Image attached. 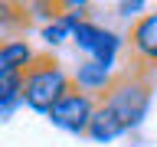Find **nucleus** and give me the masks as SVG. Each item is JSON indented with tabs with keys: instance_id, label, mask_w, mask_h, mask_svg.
<instances>
[{
	"instance_id": "nucleus-2",
	"label": "nucleus",
	"mask_w": 157,
	"mask_h": 147,
	"mask_svg": "<svg viewBox=\"0 0 157 147\" xmlns=\"http://www.w3.org/2000/svg\"><path fill=\"white\" fill-rule=\"evenodd\" d=\"M72 92V75L52 52H39L36 62L23 72V108L46 118L59 98Z\"/></svg>"
},
{
	"instance_id": "nucleus-7",
	"label": "nucleus",
	"mask_w": 157,
	"mask_h": 147,
	"mask_svg": "<svg viewBox=\"0 0 157 147\" xmlns=\"http://www.w3.org/2000/svg\"><path fill=\"white\" fill-rule=\"evenodd\" d=\"M101 23H95V20L88 17V20H82V23H75V26H72V36H69V43H72V46L78 49V52H82V56H92V52H95V46H98V39H101Z\"/></svg>"
},
{
	"instance_id": "nucleus-4",
	"label": "nucleus",
	"mask_w": 157,
	"mask_h": 147,
	"mask_svg": "<svg viewBox=\"0 0 157 147\" xmlns=\"http://www.w3.org/2000/svg\"><path fill=\"white\" fill-rule=\"evenodd\" d=\"M124 49L134 59V69L141 72H157V10H147L144 17L131 23L124 36Z\"/></svg>"
},
{
	"instance_id": "nucleus-6",
	"label": "nucleus",
	"mask_w": 157,
	"mask_h": 147,
	"mask_svg": "<svg viewBox=\"0 0 157 147\" xmlns=\"http://www.w3.org/2000/svg\"><path fill=\"white\" fill-rule=\"evenodd\" d=\"M39 49L23 36H7L0 39V75H23L36 62Z\"/></svg>"
},
{
	"instance_id": "nucleus-9",
	"label": "nucleus",
	"mask_w": 157,
	"mask_h": 147,
	"mask_svg": "<svg viewBox=\"0 0 157 147\" xmlns=\"http://www.w3.org/2000/svg\"><path fill=\"white\" fill-rule=\"evenodd\" d=\"M69 36H72V26H69V23L59 17V13L49 20V23H43V26H39V39H43L49 49L66 46V43H69Z\"/></svg>"
},
{
	"instance_id": "nucleus-5",
	"label": "nucleus",
	"mask_w": 157,
	"mask_h": 147,
	"mask_svg": "<svg viewBox=\"0 0 157 147\" xmlns=\"http://www.w3.org/2000/svg\"><path fill=\"white\" fill-rule=\"evenodd\" d=\"M69 75H72V88H75V92H82V95H88V98L98 101V98L111 88V82H115L118 72H115V69L98 66V62H92V59H82Z\"/></svg>"
},
{
	"instance_id": "nucleus-8",
	"label": "nucleus",
	"mask_w": 157,
	"mask_h": 147,
	"mask_svg": "<svg viewBox=\"0 0 157 147\" xmlns=\"http://www.w3.org/2000/svg\"><path fill=\"white\" fill-rule=\"evenodd\" d=\"M23 108V75H0V118Z\"/></svg>"
},
{
	"instance_id": "nucleus-3",
	"label": "nucleus",
	"mask_w": 157,
	"mask_h": 147,
	"mask_svg": "<svg viewBox=\"0 0 157 147\" xmlns=\"http://www.w3.org/2000/svg\"><path fill=\"white\" fill-rule=\"evenodd\" d=\"M95 98L82 95V92H66V95L59 98L56 105L49 108V124L59 127V131H66V134H75V137H85L88 131V121H92V115H95Z\"/></svg>"
},
{
	"instance_id": "nucleus-1",
	"label": "nucleus",
	"mask_w": 157,
	"mask_h": 147,
	"mask_svg": "<svg viewBox=\"0 0 157 147\" xmlns=\"http://www.w3.org/2000/svg\"><path fill=\"white\" fill-rule=\"evenodd\" d=\"M151 101H154V78L141 69H124V72L115 75L111 88L98 98V108L105 115H111V121L124 134H131L144 124Z\"/></svg>"
},
{
	"instance_id": "nucleus-10",
	"label": "nucleus",
	"mask_w": 157,
	"mask_h": 147,
	"mask_svg": "<svg viewBox=\"0 0 157 147\" xmlns=\"http://www.w3.org/2000/svg\"><path fill=\"white\" fill-rule=\"evenodd\" d=\"M115 10H118V17H121V20H131V23H134L137 17H144V13H147V3H144V0H118Z\"/></svg>"
}]
</instances>
